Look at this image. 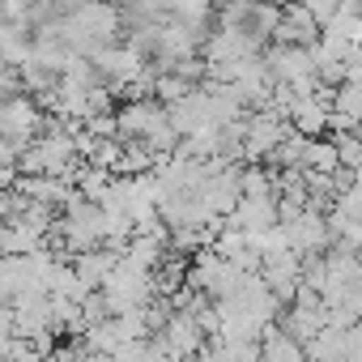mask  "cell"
I'll use <instances>...</instances> for the list:
<instances>
[{
    "mask_svg": "<svg viewBox=\"0 0 362 362\" xmlns=\"http://www.w3.org/2000/svg\"><path fill=\"white\" fill-rule=\"evenodd\" d=\"M281 226H286V235H290V252H298L303 260H307V256H324L328 247H337V239H332V230H328V214L315 209V205L298 209V214L286 218Z\"/></svg>",
    "mask_w": 362,
    "mask_h": 362,
    "instance_id": "3957f363",
    "label": "cell"
},
{
    "mask_svg": "<svg viewBox=\"0 0 362 362\" xmlns=\"http://www.w3.org/2000/svg\"><path fill=\"white\" fill-rule=\"evenodd\" d=\"M77 362H119V358L107 354V349H86V345H81V349H77Z\"/></svg>",
    "mask_w": 362,
    "mask_h": 362,
    "instance_id": "30bf717a",
    "label": "cell"
},
{
    "mask_svg": "<svg viewBox=\"0 0 362 362\" xmlns=\"http://www.w3.org/2000/svg\"><path fill=\"white\" fill-rule=\"evenodd\" d=\"M226 222H230V226H239V230H247V235H260V230H269V226H277V222H281L277 197H243Z\"/></svg>",
    "mask_w": 362,
    "mask_h": 362,
    "instance_id": "8992f818",
    "label": "cell"
},
{
    "mask_svg": "<svg viewBox=\"0 0 362 362\" xmlns=\"http://www.w3.org/2000/svg\"><path fill=\"white\" fill-rule=\"evenodd\" d=\"M18 162H0V192H9V188H18Z\"/></svg>",
    "mask_w": 362,
    "mask_h": 362,
    "instance_id": "9c48e42d",
    "label": "cell"
},
{
    "mask_svg": "<svg viewBox=\"0 0 362 362\" xmlns=\"http://www.w3.org/2000/svg\"><path fill=\"white\" fill-rule=\"evenodd\" d=\"M298 5H303V9H307L315 22H320V26H328V22L341 13V5H345V0H298Z\"/></svg>",
    "mask_w": 362,
    "mask_h": 362,
    "instance_id": "ba28073f",
    "label": "cell"
},
{
    "mask_svg": "<svg viewBox=\"0 0 362 362\" xmlns=\"http://www.w3.org/2000/svg\"><path fill=\"white\" fill-rule=\"evenodd\" d=\"M43 128H47V115H43V103L35 94H18V98L0 103V136H9L18 145H30Z\"/></svg>",
    "mask_w": 362,
    "mask_h": 362,
    "instance_id": "277c9868",
    "label": "cell"
},
{
    "mask_svg": "<svg viewBox=\"0 0 362 362\" xmlns=\"http://www.w3.org/2000/svg\"><path fill=\"white\" fill-rule=\"evenodd\" d=\"M264 64H269L273 86H290L294 94H315V90L324 86L311 47H298V43H269V47H264Z\"/></svg>",
    "mask_w": 362,
    "mask_h": 362,
    "instance_id": "6da1fadb",
    "label": "cell"
},
{
    "mask_svg": "<svg viewBox=\"0 0 362 362\" xmlns=\"http://www.w3.org/2000/svg\"><path fill=\"white\" fill-rule=\"evenodd\" d=\"M119 256H124V252H115V247H107V243H103V247H94V252L73 256L69 264H73V273L81 277V286H86V290H103V281L111 277V269L119 264Z\"/></svg>",
    "mask_w": 362,
    "mask_h": 362,
    "instance_id": "52a82bcc",
    "label": "cell"
},
{
    "mask_svg": "<svg viewBox=\"0 0 362 362\" xmlns=\"http://www.w3.org/2000/svg\"><path fill=\"white\" fill-rule=\"evenodd\" d=\"M320 35H324V26L298 5V0H286L281 5V26H277V35H273V43H298V47H315L320 43Z\"/></svg>",
    "mask_w": 362,
    "mask_h": 362,
    "instance_id": "5b68a950",
    "label": "cell"
},
{
    "mask_svg": "<svg viewBox=\"0 0 362 362\" xmlns=\"http://www.w3.org/2000/svg\"><path fill=\"white\" fill-rule=\"evenodd\" d=\"M273 5H286V0H273Z\"/></svg>",
    "mask_w": 362,
    "mask_h": 362,
    "instance_id": "8fae6325",
    "label": "cell"
},
{
    "mask_svg": "<svg viewBox=\"0 0 362 362\" xmlns=\"http://www.w3.org/2000/svg\"><path fill=\"white\" fill-rule=\"evenodd\" d=\"M290 119L277 115L273 107H256L247 119H243V158L247 162H269V153L290 136Z\"/></svg>",
    "mask_w": 362,
    "mask_h": 362,
    "instance_id": "7a4b0ae2",
    "label": "cell"
}]
</instances>
